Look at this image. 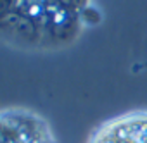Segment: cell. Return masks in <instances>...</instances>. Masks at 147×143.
I'll use <instances>...</instances> for the list:
<instances>
[{
  "mask_svg": "<svg viewBox=\"0 0 147 143\" xmlns=\"http://www.w3.org/2000/svg\"><path fill=\"white\" fill-rule=\"evenodd\" d=\"M0 143H57L50 122L36 110L9 107L0 110Z\"/></svg>",
  "mask_w": 147,
  "mask_h": 143,
  "instance_id": "1",
  "label": "cell"
},
{
  "mask_svg": "<svg viewBox=\"0 0 147 143\" xmlns=\"http://www.w3.org/2000/svg\"><path fill=\"white\" fill-rule=\"evenodd\" d=\"M87 143H147V110H130L100 122Z\"/></svg>",
  "mask_w": 147,
  "mask_h": 143,
  "instance_id": "2",
  "label": "cell"
}]
</instances>
